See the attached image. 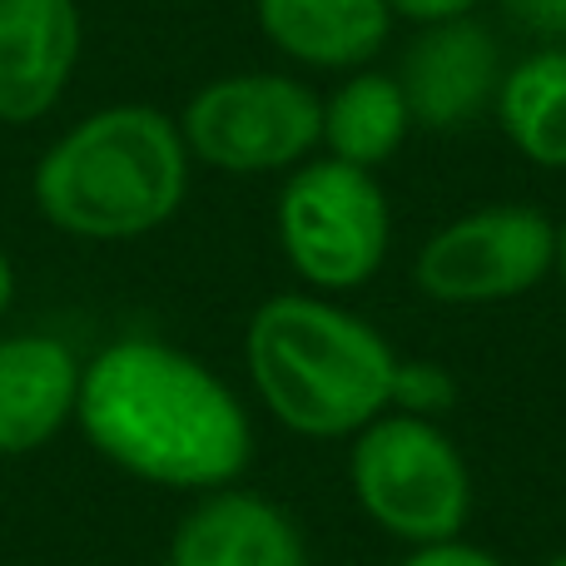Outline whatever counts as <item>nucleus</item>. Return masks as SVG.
<instances>
[{
  "mask_svg": "<svg viewBox=\"0 0 566 566\" xmlns=\"http://www.w3.org/2000/svg\"><path fill=\"white\" fill-rule=\"evenodd\" d=\"M85 448L159 492L234 488L254 468V412L224 373L155 333H119L85 358L75 398Z\"/></svg>",
  "mask_w": 566,
  "mask_h": 566,
  "instance_id": "f257e3e1",
  "label": "nucleus"
},
{
  "mask_svg": "<svg viewBox=\"0 0 566 566\" xmlns=\"http://www.w3.org/2000/svg\"><path fill=\"white\" fill-rule=\"evenodd\" d=\"M195 159L179 119L149 99H115L70 119L30 169L35 214L75 244H139L175 224Z\"/></svg>",
  "mask_w": 566,
  "mask_h": 566,
  "instance_id": "f03ea898",
  "label": "nucleus"
},
{
  "mask_svg": "<svg viewBox=\"0 0 566 566\" xmlns=\"http://www.w3.org/2000/svg\"><path fill=\"white\" fill-rule=\"evenodd\" d=\"M402 353L343 298L289 289L244 323V373L259 408L303 442H348L392 408Z\"/></svg>",
  "mask_w": 566,
  "mask_h": 566,
  "instance_id": "7ed1b4c3",
  "label": "nucleus"
},
{
  "mask_svg": "<svg viewBox=\"0 0 566 566\" xmlns=\"http://www.w3.org/2000/svg\"><path fill=\"white\" fill-rule=\"evenodd\" d=\"M348 492L363 522L408 552L462 537L478 502L458 438L408 412H382L348 438Z\"/></svg>",
  "mask_w": 566,
  "mask_h": 566,
  "instance_id": "20e7f679",
  "label": "nucleus"
},
{
  "mask_svg": "<svg viewBox=\"0 0 566 566\" xmlns=\"http://www.w3.org/2000/svg\"><path fill=\"white\" fill-rule=\"evenodd\" d=\"M274 239L283 264L308 293L368 289L392 254V205L373 169L313 155L283 175L274 195Z\"/></svg>",
  "mask_w": 566,
  "mask_h": 566,
  "instance_id": "39448f33",
  "label": "nucleus"
},
{
  "mask_svg": "<svg viewBox=\"0 0 566 566\" xmlns=\"http://www.w3.org/2000/svg\"><path fill=\"white\" fill-rule=\"evenodd\" d=\"M175 119L189 159L229 179H283L323 149V95L293 70L214 75Z\"/></svg>",
  "mask_w": 566,
  "mask_h": 566,
  "instance_id": "423d86ee",
  "label": "nucleus"
},
{
  "mask_svg": "<svg viewBox=\"0 0 566 566\" xmlns=\"http://www.w3.org/2000/svg\"><path fill=\"white\" fill-rule=\"evenodd\" d=\"M557 279V219L537 205H482L438 224L412 254V283L442 308H492Z\"/></svg>",
  "mask_w": 566,
  "mask_h": 566,
  "instance_id": "0eeeda50",
  "label": "nucleus"
},
{
  "mask_svg": "<svg viewBox=\"0 0 566 566\" xmlns=\"http://www.w3.org/2000/svg\"><path fill=\"white\" fill-rule=\"evenodd\" d=\"M392 75L408 95L412 125L432 135H458L492 115L507 60H502L497 35L472 15L418 30Z\"/></svg>",
  "mask_w": 566,
  "mask_h": 566,
  "instance_id": "6e6552de",
  "label": "nucleus"
},
{
  "mask_svg": "<svg viewBox=\"0 0 566 566\" xmlns=\"http://www.w3.org/2000/svg\"><path fill=\"white\" fill-rule=\"evenodd\" d=\"M85 55L80 0H0V125L30 129L65 105Z\"/></svg>",
  "mask_w": 566,
  "mask_h": 566,
  "instance_id": "1a4fd4ad",
  "label": "nucleus"
},
{
  "mask_svg": "<svg viewBox=\"0 0 566 566\" xmlns=\"http://www.w3.org/2000/svg\"><path fill=\"white\" fill-rule=\"evenodd\" d=\"M165 566H308V542L283 502L234 482L179 512Z\"/></svg>",
  "mask_w": 566,
  "mask_h": 566,
  "instance_id": "9d476101",
  "label": "nucleus"
},
{
  "mask_svg": "<svg viewBox=\"0 0 566 566\" xmlns=\"http://www.w3.org/2000/svg\"><path fill=\"white\" fill-rule=\"evenodd\" d=\"M85 358L60 333H0V458H30L75 428Z\"/></svg>",
  "mask_w": 566,
  "mask_h": 566,
  "instance_id": "9b49d317",
  "label": "nucleus"
},
{
  "mask_svg": "<svg viewBox=\"0 0 566 566\" xmlns=\"http://www.w3.org/2000/svg\"><path fill=\"white\" fill-rule=\"evenodd\" d=\"M269 50L308 75H353L388 50L392 15L382 0H254Z\"/></svg>",
  "mask_w": 566,
  "mask_h": 566,
  "instance_id": "f8f14e48",
  "label": "nucleus"
},
{
  "mask_svg": "<svg viewBox=\"0 0 566 566\" xmlns=\"http://www.w3.org/2000/svg\"><path fill=\"white\" fill-rule=\"evenodd\" d=\"M412 109L392 70H353L338 75V85L323 95V149L318 155L343 159L353 169L378 175L388 159L402 155L412 135Z\"/></svg>",
  "mask_w": 566,
  "mask_h": 566,
  "instance_id": "ddd939ff",
  "label": "nucleus"
},
{
  "mask_svg": "<svg viewBox=\"0 0 566 566\" xmlns=\"http://www.w3.org/2000/svg\"><path fill=\"white\" fill-rule=\"evenodd\" d=\"M492 119L517 159L547 175H566V45H537L512 60Z\"/></svg>",
  "mask_w": 566,
  "mask_h": 566,
  "instance_id": "4468645a",
  "label": "nucleus"
},
{
  "mask_svg": "<svg viewBox=\"0 0 566 566\" xmlns=\"http://www.w3.org/2000/svg\"><path fill=\"white\" fill-rule=\"evenodd\" d=\"M458 402V378L448 363L438 358H398L392 373V408L388 412H408V418H428L442 422Z\"/></svg>",
  "mask_w": 566,
  "mask_h": 566,
  "instance_id": "2eb2a0df",
  "label": "nucleus"
},
{
  "mask_svg": "<svg viewBox=\"0 0 566 566\" xmlns=\"http://www.w3.org/2000/svg\"><path fill=\"white\" fill-rule=\"evenodd\" d=\"M497 6L517 30L537 35V45H566V0H497Z\"/></svg>",
  "mask_w": 566,
  "mask_h": 566,
  "instance_id": "dca6fc26",
  "label": "nucleus"
},
{
  "mask_svg": "<svg viewBox=\"0 0 566 566\" xmlns=\"http://www.w3.org/2000/svg\"><path fill=\"white\" fill-rule=\"evenodd\" d=\"M392 15V25L398 20H408L412 30H428V25H448V20H472L488 0H382Z\"/></svg>",
  "mask_w": 566,
  "mask_h": 566,
  "instance_id": "f3484780",
  "label": "nucleus"
},
{
  "mask_svg": "<svg viewBox=\"0 0 566 566\" xmlns=\"http://www.w3.org/2000/svg\"><path fill=\"white\" fill-rule=\"evenodd\" d=\"M398 566H507L497 552L478 547L468 537H452V542H438V547H418V552H402Z\"/></svg>",
  "mask_w": 566,
  "mask_h": 566,
  "instance_id": "a211bd4d",
  "label": "nucleus"
},
{
  "mask_svg": "<svg viewBox=\"0 0 566 566\" xmlns=\"http://www.w3.org/2000/svg\"><path fill=\"white\" fill-rule=\"evenodd\" d=\"M15 259H10V249H6V239H0V318L10 313V303H15Z\"/></svg>",
  "mask_w": 566,
  "mask_h": 566,
  "instance_id": "6ab92c4d",
  "label": "nucleus"
},
{
  "mask_svg": "<svg viewBox=\"0 0 566 566\" xmlns=\"http://www.w3.org/2000/svg\"><path fill=\"white\" fill-rule=\"evenodd\" d=\"M557 283L566 289V219L557 224Z\"/></svg>",
  "mask_w": 566,
  "mask_h": 566,
  "instance_id": "aec40b11",
  "label": "nucleus"
},
{
  "mask_svg": "<svg viewBox=\"0 0 566 566\" xmlns=\"http://www.w3.org/2000/svg\"><path fill=\"white\" fill-rule=\"evenodd\" d=\"M542 566H566V552H557V557H547Z\"/></svg>",
  "mask_w": 566,
  "mask_h": 566,
  "instance_id": "412c9836",
  "label": "nucleus"
}]
</instances>
